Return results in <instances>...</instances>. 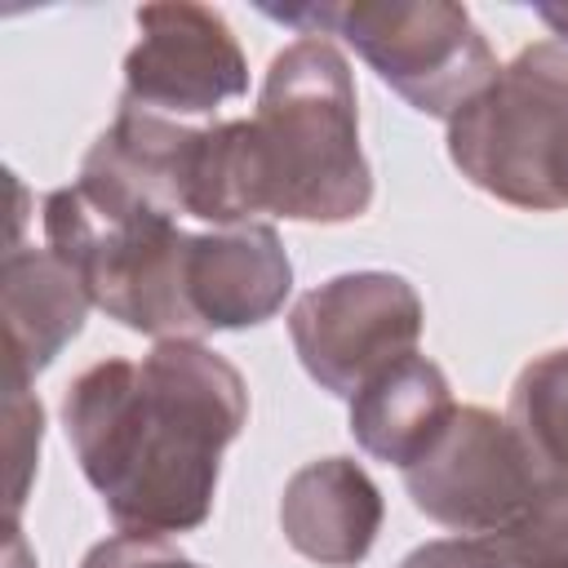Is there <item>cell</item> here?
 Returning a JSON list of instances; mask_svg holds the SVG:
<instances>
[{
  "mask_svg": "<svg viewBox=\"0 0 568 568\" xmlns=\"http://www.w3.org/2000/svg\"><path fill=\"white\" fill-rule=\"evenodd\" d=\"M248 422L240 368L204 342H155L98 359L62 395V430L111 524L138 537L191 532L213 515L222 453Z\"/></svg>",
  "mask_w": 568,
  "mask_h": 568,
  "instance_id": "cell-1",
  "label": "cell"
},
{
  "mask_svg": "<svg viewBox=\"0 0 568 568\" xmlns=\"http://www.w3.org/2000/svg\"><path fill=\"white\" fill-rule=\"evenodd\" d=\"M368 204L355 75L328 36H297L271 58L248 120L200 124L191 138L182 200L191 222L244 226L271 213L337 226Z\"/></svg>",
  "mask_w": 568,
  "mask_h": 568,
  "instance_id": "cell-2",
  "label": "cell"
},
{
  "mask_svg": "<svg viewBox=\"0 0 568 568\" xmlns=\"http://www.w3.org/2000/svg\"><path fill=\"white\" fill-rule=\"evenodd\" d=\"M40 222L44 248L75 271L89 302L115 324L155 342H200V324L186 302L195 231H186L182 217L138 195L120 178L80 164L75 182L44 195Z\"/></svg>",
  "mask_w": 568,
  "mask_h": 568,
  "instance_id": "cell-3",
  "label": "cell"
},
{
  "mask_svg": "<svg viewBox=\"0 0 568 568\" xmlns=\"http://www.w3.org/2000/svg\"><path fill=\"white\" fill-rule=\"evenodd\" d=\"M448 160L475 191L510 209H568V49L559 40L524 44L448 120Z\"/></svg>",
  "mask_w": 568,
  "mask_h": 568,
  "instance_id": "cell-4",
  "label": "cell"
},
{
  "mask_svg": "<svg viewBox=\"0 0 568 568\" xmlns=\"http://www.w3.org/2000/svg\"><path fill=\"white\" fill-rule=\"evenodd\" d=\"M266 18L302 36H342L382 84L413 111L453 120L501 71L484 31L448 0H355V4H262Z\"/></svg>",
  "mask_w": 568,
  "mask_h": 568,
  "instance_id": "cell-5",
  "label": "cell"
},
{
  "mask_svg": "<svg viewBox=\"0 0 568 568\" xmlns=\"http://www.w3.org/2000/svg\"><path fill=\"white\" fill-rule=\"evenodd\" d=\"M422 324V297L395 271L333 275L288 311V337L306 377L337 399H355L377 373L417 355Z\"/></svg>",
  "mask_w": 568,
  "mask_h": 568,
  "instance_id": "cell-6",
  "label": "cell"
},
{
  "mask_svg": "<svg viewBox=\"0 0 568 568\" xmlns=\"http://www.w3.org/2000/svg\"><path fill=\"white\" fill-rule=\"evenodd\" d=\"M413 506L457 537H506L532 506L541 475L506 413L457 404L448 426L404 466Z\"/></svg>",
  "mask_w": 568,
  "mask_h": 568,
  "instance_id": "cell-7",
  "label": "cell"
},
{
  "mask_svg": "<svg viewBox=\"0 0 568 568\" xmlns=\"http://www.w3.org/2000/svg\"><path fill=\"white\" fill-rule=\"evenodd\" d=\"M138 44L124 53V98L142 111L191 120L248 93V62L231 22L209 4H142Z\"/></svg>",
  "mask_w": 568,
  "mask_h": 568,
  "instance_id": "cell-8",
  "label": "cell"
},
{
  "mask_svg": "<svg viewBox=\"0 0 568 568\" xmlns=\"http://www.w3.org/2000/svg\"><path fill=\"white\" fill-rule=\"evenodd\" d=\"M293 288V262L271 222L204 226L191 235L186 302L204 333L266 324Z\"/></svg>",
  "mask_w": 568,
  "mask_h": 568,
  "instance_id": "cell-9",
  "label": "cell"
},
{
  "mask_svg": "<svg viewBox=\"0 0 568 568\" xmlns=\"http://www.w3.org/2000/svg\"><path fill=\"white\" fill-rule=\"evenodd\" d=\"M382 493L351 457H315L297 466L280 493L284 541L320 568H355L382 532Z\"/></svg>",
  "mask_w": 568,
  "mask_h": 568,
  "instance_id": "cell-10",
  "label": "cell"
},
{
  "mask_svg": "<svg viewBox=\"0 0 568 568\" xmlns=\"http://www.w3.org/2000/svg\"><path fill=\"white\" fill-rule=\"evenodd\" d=\"M89 293L53 248L13 244L4 253V351L9 377L31 382L44 373L89 315Z\"/></svg>",
  "mask_w": 568,
  "mask_h": 568,
  "instance_id": "cell-11",
  "label": "cell"
},
{
  "mask_svg": "<svg viewBox=\"0 0 568 568\" xmlns=\"http://www.w3.org/2000/svg\"><path fill=\"white\" fill-rule=\"evenodd\" d=\"M453 413L457 399L444 368L426 355H404L351 399V435L368 457L404 470L426 453Z\"/></svg>",
  "mask_w": 568,
  "mask_h": 568,
  "instance_id": "cell-12",
  "label": "cell"
},
{
  "mask_svg": "<svg viewBox=\"0 0 568 568\" xmlns=\"http://www.w3.org/2000/svg\"><path fill=\"white\" fill-rule=\"evenodd\" d=\"M506 422L541 475L568 479V346H555L519 368Z\"/></svg>",
  "mask_w": 568,
  "mask_h": 568,
  "instance_id": "cell-13",
  "label": "cell"
},
{
  "mask_svg": "<svg viewBox=\"0 0 568 568\" xmlns=\"http://www.w3.org/2000/svg\"><path fill=\"white\" fill-rule=\"evenodd\" d=\"M493 541L519 568H568V479L541 475V488L528 515L506 537H493Z\"/></svg>",
  "mask_w": 568,
  "mask_h": 568,
  "instance_id": "cell-14",
  "label": "cell"
},
{
  "mask_svg": "<svg viewBox=\"0 0 568 568\" xmlns=\"http://www.w3.org/2000/svg\"><path fill=\"white\" fill-rule=\"evenodd\" d=\"M31 382H18L9 377V519L18 524V510L27 501V484H31V470H36V457H40V435H44V408L40 399L27 390Z\"/></svg>",
  "mask_w": 568,
  "mask_h": 568,
  "instance_id": "cell-15",
  "label": "cell"
},
{
  "mask_svg": "<svg viewBox=\"0 0 568 568\" xmlns=\"http://www.w3.org/2000/svg\"><path fill=\"white\" fill-rule=\"evenodd\" d=\"M80 568H200L191 555H182L178 546H169V537H138V532H120L98 541Z\"/></svg>",
  "mask_w": 568,
  "mask_h": 568,
  "instance_id": "cell-16",
  "label": "cell"
},
{
  "mask_svg": "<svg viewBox=\"0 0 568 568\" xmlns=\"http://www.w3.org/2000/svg\"><path fill=\"white\" fill-rule=\"evenodd\" d=\"M404 568H519L493 537H439L417 546Z\"/></svg>",
  "mask_w": 568,
  "mask_h": 568,
  "instance_id": "cell-17",
  "label": "cell"
},
{
  "mask_svg": "<svg viewBox=\"0 0 568 568\" xmlns=\"http://www.w3.org/2000/svg\"><path fill=\"white\" fill-rule=\"evenodd\" d=\"M537 18L559 36V44L568 49V4H537Z\"/></svg>",
  "mask_w": 568,
  "mask_h": 568,
  "instance_id": "cell-18",
  "label": "cell"
},
{
  "mask_svg": "<svg viewBox=\"0 0 568 568\" xmlns=\"http://www.w3.org/2000/svg\"><path fill=\"white\" fill-rule=\"evenodd\" d=\"M399 568H404V564H399Z\"/></svg>",
  "mask_w": 568,
  "mask_h": 568,
  "instance_id": "cell-19",
  "label": "cell"
}]
</instances>
